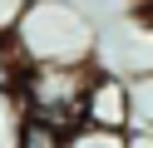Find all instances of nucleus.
Returning a JSON list of instances; mask_svg holds the SVG:
<instances>
[{"label": "nucleus", "instance_id": "nucleus-7", "mask_svg": "<svg viewBox=\"0 0 153 148\" xmlns=\"http://www.w3.org/2000/svg\"><path fill=\"white\" fill-rule=\"evenodd\" d=\"M128 133V128H123ZM123 133H114V128H89V123H79L69 133V148H123Z\"/></svg>", "mask_w": 153, "mask_h": 148}, {"label": "nucleus", "instance_id": "nucleus-2", "mask_svg": "<svg viewBox=\"0 0 153 148\" xmlns=\"http://www.w3.org/2000/svg\"><path fill=\"white\" fill-rule=\"evenodd\" d=\"M89 74H94V59L89 64H30L20 79V114H35V118H50L59 128H79V104H84V89H89Z\"/></svg>", "mask_w": 153, "mask_h": 148}, {"label": "nucleus", "instance_id": "nucleus-4", "mask_svg": "<svg viewBox=\"0 0 153 148\" xmlns=\"http://www.w3.org/2000/svg\"><path fill=\"white\" fill-rule=\"evenodd\" d=\"M15 148H69V128L50 123V118H35V114H20Z\"/></svg>", "mask_w": 153, "mask_h": 148}, {"label": "nucleus", "instance_id": "nucleus-3", "mask_svg": "<svg viewBox=\"0 0 153 148\" xmlns=\"http://www.w3.org/2000/svg\"><path fill=\"white\" fill-rule=\"evenodd\" d=\"M79 123L123 133V128H128V79L114 74V69H99V64H94L89 89H84V104H79Z\"/></svg>", "mask_w": 153, "mask_h": 148}, {"label": "nucleus", "instance_id": "nucleus-1", "mask_svg": "<svg viewBox=\"0 0 153 148\" xmlns=\"http://www.w3.org/2000/svg\"><path fill=\"white\" fill-rule=\"evenodd\" d=\"M15 39L30 64H89L94 59L89 20L64 0H25L15 20Z\"/></svg>", "mask_w": 153, "mask_h": 148}, {"label": "nucleus", "instance_id": "nucleus-8", "mask_svg": "<svg viewBox=\"0 0 153 148\" xmlns=\"http://www.w3.org/2000/svg\"><path fill=\"white\" fill-rule=\"evenodd\" d=\"M123 148H153V128H128L123 133Z\"/></svg>", "mask_w": 153, "mask_h": 148}, {"label": "nucleus", "instance_id": "nucleus-5", "mask_svg": "<svg viewBox=\"0 0 153 148\" xmlns=\"http://www.w3.org/2000/svg\"><path fill=\"white\" fill-rule=\"evenodd\" d=\"M25 69H30V59H25V49H20V39H15V30H0V94H5V99L20 94Z\"/></svg>", "mask_w": 153, "mask_h": 148}, {"label": "nucleus", "instance_id": "nucleus-6", "mask_svg": "<svg viewBox=\"0 0 153 148\" xmlns=\"http://www.w3.org/2000/svg\"><path fill=\"white\" fill-rule=\"evenodd\" d=\"M128 128H153V69L128 79Z\"/></svg>", "mask_w": 153, "mask_h": 148}]
</instances>
